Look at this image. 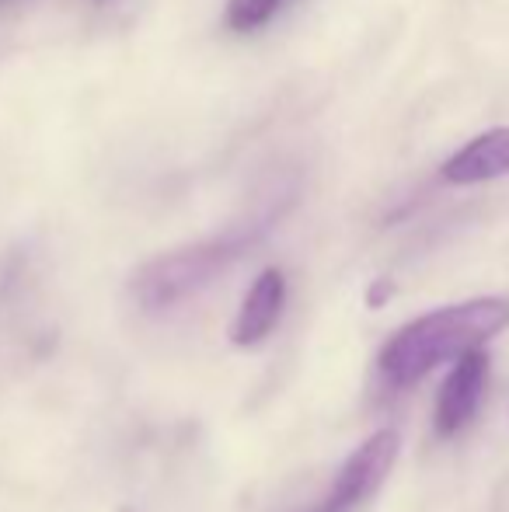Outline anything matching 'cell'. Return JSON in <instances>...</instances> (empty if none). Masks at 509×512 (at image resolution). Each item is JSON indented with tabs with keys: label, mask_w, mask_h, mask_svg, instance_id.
Returning <instances> with one entry per match:
<instances>
[{
	"label": "cell",
	"mask_w": 509,
	"mask_h": 512,
	"mask_svg": "<svg viewBox=\"0 0 509 512\" xmlns=\"http://www.w3.org/2000/svg\"><path fill=\"white\" fill-rule=\"evenodd\" d=\"M509 328L506 297H475L450 304L408 321L381 349L384 380L391 387H412L443 363H457L475 349H485L492 338Z\"/></svg>",
	"instance_id": "obj_1"
},
{
	"label": "cell",
	"mask_w": 509,
	"mask_h": 512,
	"mask_svg": "<svg viewBox=\"0 0 509 512\" xmlns=\"http://www.w3.org/2000/svg\"><path fill=\"white\" fill-rule=\"evenodd\" d=\"M255 241L258 230H238V234L213 237V241L157 255L133 272L129 293H133V300L143 310H168L182 304V300L196 297L217 276H224Z\"/></svg>",
	"instance_id": "obj_2"
},
{
	"label": "cell",
	"mask_w": 509,
	"mask_h": 512,
	"mask_svg": "<svg viewBox=\"0 0 509 512\" xmlns=\"http://www.w3.org/2000/svg\"><path fill=\"white\" fill-rule=\"evenodd\" d=\"M398 453H401L398 432L394 429L374 432L367 443H360L353 453H349L339 478L332 481L328 495L311 512H353L356 506H363V502L384 485V478L391 474Z\"/></svg>",
	"instance_id": "obj_3"
},
{
	"label": "cell",
	"mask_w": 509,
	"mask_h": 512,
	"mask_svg": "<svg viewBox=\"0 0 509 512\" xmlns=\"http://www.w3.org/2000/svg\"><path fill=\"white\" fill-rule=\"evenodd\" d=\"M489 370L492 363L485 349H475L457 359V363H450L447 380H443L440 394H436V415H433L436 436L450 439L475 422L485 398V384H489Z\"/></svg>",
	"instance_id": "obj_4"
},
{
	"label": "cell",
	"mask_w": 509,
	"mask_h": 512,
	"mask_svg": "<svg viewBox=\"0 0 509 512\" xmlns=\"http://www.w3.org/2000/svg\"><path fill=\"white\" fill-rule=\"evenodd\" d=\"M286 307V276L279 269L258 272L252 290L245 293L238 307V317L231 324V342L238 349H255L276 331L279 317Z\"/></svg>",
	"instance_id": "obj_5"
},
{
	"label": "cell",
	"mask_w": 509,
	"mask_h": 512,
	"mask_svg": "<svg viewBox=\"0 0 509 512\" xmlns=\"http://www.w3.org/2000/svg\"><path fill=\"white\" fill-rule=\"evenodd\" d=\"M443 182L450 185H482L509 175V129H489L468 140L447 164L440 168Z\"/></svg>",
	"instance_id": "obj_6"
},
{
	"label": "cell",
	"mask_w": 509,
	"mask_h": 512,
	"mask_svg": "<svg viewBox=\"0 0 509 512\" xmlns=\"http://www.w3.org/2000/svg\"><path fill=\"white\" fill-rule=\"evenodd\" d=\"M279 4L283 0H227V25L234 32H255L279 11Z\"/></svg>",
	"instance_id": "obj_7"
},
{
	"label": "cell",
	"mask_w": 509,
	"mask_h": 512,
	"mask_svg": "<svg viewBox=\"0 0 509 512\" xmlns=\"http://www.w3.org/2000/svg\"><path fill=\"white\" fill-rule=\"evenodd\" d=\"M384 300H391V283H387V279H381V283L370 290V307H381Z\"/></svg>",
	"instance_id": "obj_8"
},
{
	"label": "cell",
	"mask_w": 509,
	"mask_h": 512,
	"mask_svg": "<svg viewBox=\"0 0 509 512\" xmlns=\"http://www.w3.org/2000/svg\"><path fill=\"white\" fill-rule=\"evenodd\" d=\"M116 512H136V509H116Z\"/></svg>",
	"instance_id": "obj_9"
},
{
	"label": "cell",
	"mask_w": 509,
	"mask_h": 512,
	"mask_svg": "<svg viewBox=\"0 0 509 512\" xmlns=\"http://www.w3.org/2000/svg\"><path fill=\"white\" fill-rule=\"evenodd\" d=\"M0 4H4V0H0Z\"/></svg>",
	"instance_id": "obj_10"
}]
</instances>
